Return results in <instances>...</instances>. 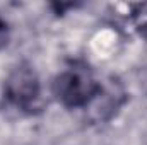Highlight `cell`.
Segmentation results:
<instances>
[{
    "mask_svg": "<svg viewBox=\"0 0 147 145\" xmlns=\"http://www.w3.org/2000/svg\"><path fill=\"white\" fill-rule=\"evenodd\" d=\"M101 82L86 67H70L60 72L51 85L57 101L69 109L89 106L101 92Z\"/></svg>",
    "mask_w": 147,
    "mask_h": 145,
    "instance_id": "1",
    "label": "cell"
},
{
    "mask_svg": "<svg viewBox=\"0 0 147 145\" xmlns=\"http://www.w3.org/2000/svg\"><path fill=\"white\" fill-rule=\"evenodd\" d=\"M3 96L14 108L24 113H34L41 108V82L29 63H19L5 79Z\"/></svg>",
    "mask_w": 147,
    "mask_h": 145,
    "instance_id": "2",
    "label": "cell"
},
{
    "mask_svg": "<svg viewBox=\"0 0 147 145\" xmlns=\"http://www.w3.org/2000/svg\"><path fill=\"white\" fill-rule=\"evenodd\" d=\"M10 41V26L9 22L0 15V50H3Z\"/></svg>",
    "mask_w": 147,
    "mask_h": 145,
    "instance_id": "3",
    "label": "cell"
}]
</instances>
